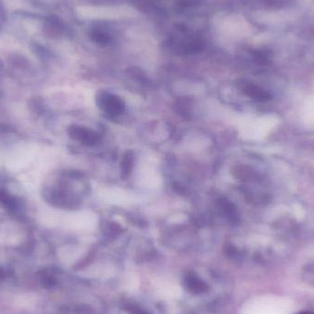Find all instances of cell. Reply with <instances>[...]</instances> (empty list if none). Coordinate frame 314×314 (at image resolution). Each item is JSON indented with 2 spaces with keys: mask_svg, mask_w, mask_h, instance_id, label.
<instances>
[{
  "mask_svg": "<svg viewBox=\"0 0 314 314\" xmlns=\"http://www.w3.org/2000/svg\"><path fill=\"white\" fill-rule=\"evenodd\" d=\"M130 167H131V157L130 156H126L124 161H123V173L129 174L130 171Z\"/></svg>",
  "mask_w": 314,
  "mask_h": 314,
  "instance_id": "obj_5",
  "label": "cell"
},
{
  "mask_svg": "<svg viewBox=\"0 0 314 314\" xmlns=\"http://www.w3.org/2000/svg\"><path fill=\"white\" fill-rule=\"evenodd\" d=\"M76 133H77V139H79L80 141L84 142L85 144L91 145V144H95L98 141V135L91 130L80 128V129H77Z\"/></svg>",
  "mask_w": 314,
  "mask_h": 314,
  "instance_id": "obj_3",
  "label": "cell"
},
{
  "mask_svg": "<svg viewBox=\"0 0 314 314\" xmlns=\"http://www.w3.org/2000/svg\"><path fill=\"white\" fill-rule=\"evenodd\" d=\"M5 21H6V14H5L4 8L2 7V5L0 4V28H1L2 24L5 22Z\"/></svg>",
  "mask_w": 314,
  "mask_h": 314,
  "instance_id": "obj_6",
  "label": "cell"
},
{
  "mask_svg": "<svg viewBox=\"0 0 314 314\" xmlns=\"http://www.w3.org/2000/svg\"><path fill=\"white\" fill-rule=\"evenodd\" d=\"M297 314H314V313H311V312H302V313H299Z\"/></svg>",
  "mask_w": 314,
  "mask_h": 314,
  "instance_id": "obj_7",
  "label": "cell"
},
{
  "mask_svg": "<svg viewBox=\"0 0 314 314\" xmlns=\"http://www.w3.org/2000/svg\"><path fill=\"white\" fill-rule=\"evenodd\" d=\"M62 27L60 23L53 18L48 19L44 25V31L49 35H56L61 31Z\"/></svg>",
  "mask_w": 314,
  "mask_h": 314,
  "instance_id": "obj_4",
  "label": "cell"
},
{
  "mask_svg": "<svg viewBox=\"0 0 314 314\" xmlns=\"http://www.w3.org/2000/svg\"><path fill=\"white\" fill-rule=\"evenodd\" d=\"M100 107L109 114H120L124 109V103L120 98L114 95L103 94L99 99Z\"/></svg>",
  "mask_w": 314,
  "mask_h": 314,
  "instance_id": "obj_1",
  "label": "cell"
},
{
  "mask_svg": "<svg viewBox=\"0 0 314 314\" xmlns=\"http://www.w3.org/2000/svg\"><path fill=\"white\" fill-rule=\"evenodd\" d=\"M245 92L250 98H252L253 100H259V101H267V100L271 99V95L269 93L265 91L259 86H256L253 84L246 85Z\"/></svg>",
  "mask_w": 314,
  "mask_h": 314,
  "instance_id": "obj_2",
  "label": "cell"
}]
</instances>
